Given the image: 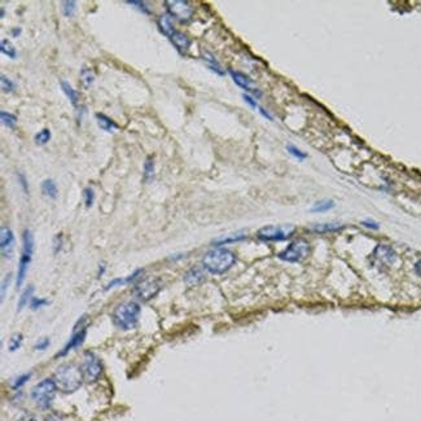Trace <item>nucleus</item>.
Segmentation results:
<instances>
[{
  "instance_id": "1",
  "label": "nucleus",
  "mask_w": 421,
  "mask_h": 421,
  "mask_svg": "<svg viewBox=\"0 0 421 421\" xmlns=\"http://www.w3.org/2000/svg\"><path fill=\"white\" fill-rule=\"evenodd\" d=\"M236 262V256L226 248L212 249L203 256V268L213 275H222L232 267Z\"/></svg>"
},
{
  "instance_id": "2",
  "label": "nucleus",
  "mask_w": 421,
  "mask_h": 421,
  "mask_svg": "<svg viewBox=\"0 0 421 421\" xmlns=\"http://www.w3.org/2000/svg\"><path fill=\"white\" fill-rule=\"evenodd\" d=\"M53 381L60 392L65 393V394H72L81 388L83 376H82L79 367L74 366V364H64L56 369Z\"/></svg>"
},
{
  "instance_id": "3",
  "label": "nucleus",
  "mask_w": 421,
  "mask_h": 421,
  "mask_svg": "<svg viewBox=\"0 0 421 421\" xmlns=\"http://www.w3.org/2000/svg\"><path fill=\"white\" fill-rule=\"evenodd\" d=\"M140 317V305L135 301H127L117 306L112 319L114 326L122 331H131L137 326Z\"/></svg>"
},
{
  "instance_id": "4",
  "label": "nucleus",
  "mask_w": 421,
  "mask_h": 421,
  "mask_svg": "<svg viewBox=\"0 0 421 421\" xmlns=\"http://www.w3.org/2000/svg\"><path fill=\"white\" fill-rule=\"evenodd\" d=\"M56 387L53 378H44L31 390V398L34 403L42 410H48L56 397Z\"/></svg>"
},
{
  "instance_id": "5",
  "label": "nucleus",
  "mask_w": 421,
  "mask_h": 421,
  "mask_svg": "<svg viewBox=\"0 0 421 421\" xmlns=\"http://www.w3.org/2000/svg\"><path fill=\"white\" fill-rule=\"evenodd\" d=\"M32 253H34V237H32V233L29 230H25L22 235V253H21L17 271V288L22 287L23 282H25L30 262H31L32 258Z\"/></svg>"
},
{
  "instance_id": "6",
  "label": "nucleus",
  "mask_w": 421,
  "mask_h": 421,
  "mask_svg": "<svg viewBox=\"0 0 421 421\" xmlns=\"http://www.w3.org/2000/svg\"><path fill=\"white\" fill-rule=\"evenodd\" d=\"M81 372L83 380L88 383H93L99 380L102 375V363L99 357H96L93 353H86L83 355L81 363Z\"/></svg>"
},
{
  "instance_id": "7",
  "label": "nucleus",
  "mask_w": 421,
  "mask_h": 421,
  "mask_svg": "<svg viewBox=\"0 0 421 421\" xmlns=\"http://www.w3.org/2000/svg\"><path fill=\"white\" fill-rule=\"evenodd\" d=\"M296 232L294 226H264L258 230L257 236L263 241H284Z\"/></svg>"
},
{
  "instance_id": "8",
  "label": "nucleus",
  "mask_w": 421,
  "mask_h": 421,
  "mask_svg": "<svg viewBox=\"0 0 421 421\" xmlns=\"http://www.w3.org/2000/svg\"><path fill=\"white\" fill-rule=\"evenodd\" d=\"M310 253V244L305 240H296L292 244L288 245L287 249L279 253V258L284 262H289V263H297L301 262L308 256Z\"/></svg>"
},
{
  "instance_id": "9",
  "label": "nucleus",
  "mask_w": 421,
  "mask_h": 421,
  "mask_svg": "<svg viewBox=\"0 0 421 421\" xmlns=\"http://www.w3.org/2000/svg\"><path fill=\"white\" fill-rule=\"evenodd\" d=\"M165 6L167 8V13L180 22H187L193 15V8L186 0H166Z\"/></svg>"
},
{
  "instance_id": "10",
  "label": "nucleus",
  "mask_w": 421,
  "mask_h": 421,
  "mask_svg": "<svg viewBox=\"0 0 421 421\" xmlns=\"http://www.w3.org/2000/svg\"><path fill=\"white\" fill-rule=\"evenodd\" d=\"M161 291V283L158 279H146L135 287V296L142 301H149L154 298Z\"/></svg>"
},
{
  "instance_id": "11",
  "label": "nucleus",
  "mask_w": 421,
  "mask_h": 421,
  "mask_svg": "<svg viewBox=\"0 0 421 421\" xmlns=\"http://www.w3.org/2000/svg\"><path fill=\"white\" fill-rule=\"evenodd\" d=\"M86 334H87V327H86V322H84V318H82L78 323H77L76 328H74L73 334L70 337V340L67 341V343L65 345V347L62 348L61 353H58L57 357H65L70 350L78 347L83 343L84 338H86Z\"/></svg>"
},
{
  "instance_id": "12",
  "label": "nucleus",
  "mask_w": 421,
  "mask_h": 421,
  "mask_svg": "<svg viewBox=\"0 0 421 421\" xmlns=\"http://www.w3.org/2000/svg\"><path fill=\"white\" fill-rule=\"evenodd\" d=\"M13 247H15V235L8 227H2L0 231V249L2 256L6 259H11L13 256Z\"/></svg>"
},
{
  "instance_id": "13",
  "label": "nucleus",
  "mask_w": 421,
  "mask_h": 421,
  "mask_svg": "<svg viewBox=\"0 0 421 421\" xmlns=\"http://www.w3.org/2000/svg\"><path fill=\"white\" fill-rule=\"evenodd\" d=\"M230 74L231 77H232V79L235 81V83L237 84L238 87L244 88L245 91H249V92H253L256 93L257 96H261L262 92L258 90V88L256 87V84H254V82L252 81V79L249 78L248 76H245L244 73H240V72H236V70H230Z\"/></svg>"
},
{
  "instance_id": "14",
  "label": "nucleus",
  "mask_w": 421,
  "mask_h": 421,
  "mask_svg": "<svg viewBox=\"0 0 421 421\" xmlns=\"http://www.w3.org/2000/svg\"><path fill=\"white\" fill-rule=\"evenodd\" d=\"M157 25L160 27V30L162 31V34H165L166 37H171L175 32L174 30V17H172L170 13H163L158 17Z\"/></svg>"
},
{
  "instance_id": "15",
  "label": "nucleus",
  "mask_w": 421,
  "mask_h": 421,
  "mask_svg": "<svg viewBox=\"0 0 421 421\" xmlns=\"http://www.w3.org/2000/svg\"><path fill=\"white\" fill-rule=\"evenodd\" d=\"M170 41H171V43L177 47L178 51H180V52H187L189 46H191V41H189L188 37H187L184 32L177 31V30H175L174 34L170 37Z\"/></svg>"
},
{
  "instance_id": "16",
  "label": "nucleus",
  "mask_w": 421,
  "mask_h": 421,
  "mask_svg": "<svg viewBox=\"0 0 421 421\" xmlns=\"http://www.w3.org/2000/svg\"><path fill=\"white\" fill-rule=\"evenodd\" d=\"M375 257L383 263H393L395 259V253L388 245H378L375 250Z\"/></svg>"
},
{
  "instance_id": "17",
  "label": "nucleus",
  "mask_w": 421,
  "mask_h": 421,
  "mask_svg": "<svg viewBox=\"0 0 421 421\" xmlns=\"http://www.w3.org/2000/svg\"><path fill=\"white\" fill-rule=\"evenodd\" d=\"M96 121H97V126L101 128L105 132H113V131L118 130V126L114 122L113 119L107 117L102 113H96Z\"/></svg>"
},
{
  "instance_id": "18",
  "label": "nucleus",
  "mask_w": 421,
  "mask_h": 421,
  "mask_svg": "<svg viewBox=\"0 0 421 421\" xmlns=\"http://www.w3.org/2000/svg\"><path fill=\"white\" fill-rule=\"evenodd\" d=\"M343 228L342 224L340 223H322V224H315L310 228L311 232L315 233H332V232H338Z\"/></svg>"
},
{
  "instance_id": "19",
  "label": "nucleus",
  "mask_w": 421,
  "mask_h": 421,
  "mask_svg": "<svg viewBox=\"0 0 421 421\" xmlns=\"http://www.w3.org/2000/svg\"><path fill=\"white\" fill-rule=\"evenodd\" d=\"M205 280V273L201 268H192L184 276V282L188 285H197Z\"/></svg>"
},
{
  "instance_id": "20",
  "label": "nucleus",
  "mask_w": 421,
  "mask_h": 421,
  "mask_svg": "<svg viewBox=\"0 0 421 421\" xmlns=\"http://www.w3.org/2000/svg\"><path fill=\"white\" fill-rule=\"evenodd\" d=\"M42 192H43V195L47 196V197L52 198V200H55L56 197H57V186H56L55 180L52 179H46L42 183Z\"/></svg>"
},
{
  "instance_id": "21",
  "label": "nucleus",
  "mask_w": 421,
  "mask_h": 421,
  "mask_svg": "<svg viewBox=\"0 0 421 421\" xmlns=\"http://www.w3.org/2000/svg\"><path fill=\"white\" fill-rule=\"evenodd\" d=\"M245 237H247V235H245L244 232H238V233H235V235L226 236V237H219V238H215L214 241H213V244L217 245V247H221V245L231 244V242H237V241H241V240H244Z\"/></svg>"
},
{
  "instance_id": "22",
  "label": "nucleus",
  "mask_w": 421,
  "mask_h": 421,
  "mask_svg": "<svg viewBox=\"0 0 421 421\" xmlns=\"http://www.w3.org/2000/svg\"><path fill=\"white\" fill-rule=\"evenodd\" d=\"M61 88L62 91H64L65 95L69 97L70 102L73 105H77L79 102V93L78 91L74 90L73 87H72V84L69 83V82L66 81H61Z\"/></svg>"
},
{
  "instance_id": "23",
  "label": "nucleus",
  "mask_w": 421,
  "mask_h": 421,
  "mask_svg": "<svg viewBox=\"0 0 421 421\" xmlns=\"http://www.w3.org/2000/svg\"><path fill=\"white\" fill-rule=\"evenodd\" d=\"M334 206H336V203H334L333 200H322V201L315 202L314 205L310 207V212L311 213H326V212H329L331 209H333Z\"/></svg>"
},
{
  "instance_id": "24",
  "label": "nucleus",
  "mask_w": 421,
  "mask_h": 421,
  "mask_svg": "<svg viewBox=\"0 0 421 421\" xmlns=\"http://www.w3.org/2000/svg\"><path fill=\"white\" fill-rule=\"evenodd\" d=\"M0 51H2L3 55L12 58V60H15V58L17 57V52H16L15 46H13V44L11 43V41H8V39H3V41H2V43H0Z\"/></svg>"
},
{
  "instance_id": "25",
  "label": "nucleus",
  "mask_w": 421,
  "mask_h": 421,
  "mask_svg": "<svg viewBox=\"0 0 421 421\" xmlns=\"http://www.w3.org/2000/svg\"><path fill=\"white\" fill-rule=\"evenodd\" d=\"M32 293H34V287H32V285H29V287L23 291V293L21 294L20 301H18V307H17L18 311L22 310V308L25 307V306H26L30 301H31Z\"/></svg>"
},
{
  "instance_id": "26",
  "label": "nucleus",
  "mask_w": 421,
  "mask_h": 421,
  "mask_svg": "<svg viewBox=\"0 0 421 421\" xmlns=\"http://www.w3.org/2000/svg\"><path fill=\"white\" fill-rule=\"evenodd\" d=\"M154 177V162L153 158L148 157L144 162V179L146 182H149V180L153 179Z\"/></svg>"
},
{
  "instance_id": "27",
  "label": "nucleus",
  "mask_w": 421,
  "mask_h": 421,
  "mask_svg": "<svg viewBox=\"0 0 421 421\" xmlns=\"http://www.w3.org/2000/svg\"><path fill=\"white\" fill-rule=\"evenodd\" d=\"M81 79H82V83H83V87L88 88L91 84L93 83V79H95V77H93L92 72H91L90 69H87V67H83V69L81 70Z\"/></svg>"
},
{
  "instance_id": "28",
  "label": "nucleus",
  "mask_w": 421,
  "mask_h": 421,
  "mask_svg": "<svg viewBox=\"0 0 421 421\" xmlns=\"http://www.w3.org/2000/svg\"><path fill=\"white\" fill-rule=\"evenodd\" d=\"M0 117H2V121H3V123L7 127L13 128L16 126V123H17V117H16L15 114L8 113V112L6 111L0 112Z\"/></svg>"
},
{
  "instance_id": "29",
  "label": "nucleus",
  "mask_w": 421,
  "mask_h": 421,
  "mask_svg": "<svg viewBox=\"0 0 421 421\" xmlns=\"http://www.w3.org/2000/svg\"><path fill=\"white\" fill-rule=\"evenodd\" d=\"M50 139L51 131L48 130V128H43V130H41L38 134L35 135V143H37L38 146H44V144H47V143L50 142Z\"/></svg>"
},
{
  "instance_id": "30",
  "label": "nucleus",
  "mask_w": 421,
  "mask_h": 421,
  "mask_svg": "<svg viewBox=\"0 0 421 421\" xmlns=\"http://www.w3.org/2000/svg\"><path fill=\"white\" fill-rule=\"evenodd\" d=\"M203 57H205V61H207V64H209L210 69L214 70L215 73H218L219 76H223V74H224V70H222L221 65L218 64V61H217V60H215V58L213 57L212 55H210V53L206 52V53H205V56H203Z\"/></svg>"
},
{
  "instance_id": "31",
  "label": "nucleus",
  "mask_w": 421,
  "mask_h": 421,
  "mask_svg": "<svg viewBox=\"0 0 421 421\" xmlns=\"http://www.w3.org/2000/svg\"><path fill=\"white\" fill-rule=\"evenodd\" d=\"M77 9V3L73 2V0H69V2H64L62 3V13L66 17H70V16L74 15V12Z\"/></svg>"
},
{
  "instance_id": "32",
  "label": "nucleus",
  "mask_w": 421,
  "mask_h": 421,
  "mask_svg": "<svg viewBox=\"0 0 421 421\" xmlns=\"http://www.w3.org/2000/svg\"><path fill=\"white\" fill-rule=\"evenodd\" d=\"M83 198H84V205L87 207H91L93 205V201H95V192L91 187H87V188L83 191Z\"/></svg>"
},
{
  "instance_id": "33",
  "label": "nucleus",
  "mask_w": 421,
  "mask_h": 421,
  "mask_svg": "<svg viewBox=\"0 0 421 421\" xmlns=\"http://www.w3.org/2000/svg\"><path fill=\"white\" fill-rule=\"evenodd\" d=\"M287 151H288V153L292 154V156L296 157L297 160H305V158L307 157V154H306L305 152H302L301 149L297 148V147L292 146V144L291 146H287Z\"/></svg>"
},
{
  "instance_id": "34",
  "label": "nucleus",
  "mask_w": 421,
  "mask_h": 421,
  "mask_svg": "<svg viewBox=\"0 0 421 421\" xmlns=\"http://www.w3.org/2000/svg\"><path fill=\"white\" fill-rule=\"evenodd\" d=\"M0 83H2V90H3V92H12V91L15 90V83L9 78H7L6 76L0 77Z\"/></svg>"
},
{
  "instance_id": "35",
  "label": "nucleus",
  "mask_w": 421,
  "mask_h": 421,
  "mask_svg": "<svg viewBox=\"0 0 421 421\" xmlns=\"http://www.w3.org/2000/svg\"><path fill=\"white\" fill-rule=\"evenodd\" d=\"M30 377H31V373H25V375L18 376V377L13 381L12 387H13V389H20V388H22L23 385L30 380Z\"/></svg>"
},
{
  "instance_id": "36",
  "label": "nucleus",
  "mask_w": 421,
  "mask_h": 421,
  "mask_svg": "<svg viewBox=\"0 0 421 421\" xmlns=\"http://www.w3.org/2000/svg\"><path fill=\"white\" fill-rule=\"evenodd\" d=\"M21 343H22V336L20 333L12 336L11 341H9V352H16L17 348H20Z\"/></svg>"
},
{
  "instance_id": "37",
  "label": "nucleus",
  "mask_w": 421,
  "mask_h": 421,
  "mask_svg": "<svg viewBox=\"0 0 421 421\" xmlns=\"http://www.w3.org/2000/svg\"><path fill=\"white\" fill-rule=\"evenodd\" d=\"M127 4H130V6H134L135 8H137L139 11H142L143 13H146V15H151V11H149V8L146 6V3H144V2H139V0H128Z\"/></svg>"
},
{
  "instance_id": "38",
  "label": "nucleus",
  "mask_w": 421,
  "mask_h": 421,
  "mask_svg": "<svg viewBox=\"0 0 421 421\" xmlns=\"http://www.w3.org/2000/svg\"><path fill=\"white\" fill-rule=\"evenodd\" d=\"M48 305V299L46 298H32L31 301H30V307H31V310H39L41 307H43V306Z\"/></svg>"
},
{
  "instance_id": "39",
  "label": "nucleus",
  "mask_w": 421,
  "mask_h": 421,
  "mask_svg": "<svg viewBox=\"0 0 421 421\" xmlns=\"http://www.w3.org/2000/svg\"><path fill=\"white\" fill-rule=\"evenodd\" d=\"M123 284H126V277H117V279H113L112 282L108 283L107 287H105V291H109V289H113V288Z\"/></svg>"
},
{
  "instance_id": "40",
  "label": "nucleus",
  "mask_w": 421,
  "mask_h": 421,
  "mask_svg": "<svg viewBox=\"0 0 421 421\" xmlns=\"http://www.w3.org/2000/svg\"><path fill=\"white\" fill-rule=\"evenodd\" d=\"M50 346V340L48 338H42V340H39L38 342L35 343V350H38V352H44L47 347Z\"/></svg>"
},
{
  "instance_id": "41",
  "label": "nucleus",
  "mask_w": 421,
  "mask_h": 421,
  "mask_svg": "<svg viewBox=\"0 0 421 421\" xmlns=\"http://www.w3.org/2000/svg\"><path fill=\"white\" fill-rule=\"evenodd\" d=\"M17 179H18V182H20V186L22 187V191L25 192L26 195H29V186H27V180H26V178H25V175L18 172Z\"/></svg>"
},
{
  "instance_id": "42",
  "label": "nucleus",
  "mask_w": 421,
  "mask_h": 421,
  "mask_svg": "<svg viewBox=\"0 0 421 421\" xmlns=\"http://www.w3.org/2000/svg\"><path fill=\"white\" fill-rule=\"evenodd\" d=\"M11 277H12V273H8V275H6V277H4L3 283H2V299H4V296H6V291L9 287Z\"/></svg>"
},
{
  "instance_id": "43",
  "label": "nucleus",
  "mask_w": 421,
  "mask_h": 421,
  "mask_svg": "<svg viewBox=\"0 0 421 421\" xmlns=\"http://www.w3.org/2000/svg\"><path fill=\"white\" fill-rule=\"evenodd\" d=\"M362 224H363L366 228H369V230H378V223L375 221H372V219H366V221L362 222Z\"/></svg>"
},
{
  "instance_id": "44",
  "label": "nucleus",
  "mask_w": 421,
  "mask_h": 421,
  "mask_svg": "<svg viewBox=\"0 0 421 421\" xmlns=\"http://www.w3.org/2000/svg\"><path fill=\"white\" fill-rule=\"evenodd\" d=\"M62 247V236L58 235L55 237V242H53V248H55V253L60 252Z\"/></svg>"
},
{
  "instance_id": "45",
  "label": "nucleus",
  "mask_w": 421,
  "mask_h": 421,
  "mask_svg": "<svg viewBox=\"0 0 421 421\" xmlns=\"http://www.w3.org/2000/svg\"><path fill=\"white\" fill-rule=\"evenodd\" d=\"M242 97H244L245 101H247L248 104H249L252 108H254V109H256V108H258V104H257V101L254 99H253L252 96H249V95H247V93H244V95H242Z\"/></svg>"
},
{
  "instance_id": "46",
  "label": "nucleus",
  "mask_w": 421,
  "mask_h": 421,
  "mask_svg": "<svg viewBox=\"0 0 421 421\" xmlns=\"http://www.w3.org/2000/svg\"><path fill=\"white\" fill-rule=\"evenodd\" d=\"M17 421H38V420H37V417H35V416L29 415V413H27V415L21 416V417L18 418Z\"/></svg>"
},
{
  "instance_id": "47",
  "label": "nucleus",
  "mask_w": 421,
  "mask_h": 421,
  "mask_svg": "<svg viewBox=\"0 0 421 421\" xmlns=\"http://www.w3.org/2000/svg\"><path fill=\"white\" fill-rule=\"evenodd\" d=\"M259 112H261V114H262V116H263V117H266V118H267V119H270V121H272V119H273V118H272V116H271V114H270V113H268V112H267V111H264L263 108H259Z\"/></svg>"
},
{
  "instance_id": "48",
  "label": "nucleus",
  "mask_w": 421,
  "mask_h": 421,
  "mask_svg": "<svg viewBox=\"0 0 421 421\" xmlns=\"http://www.w3.org/2000/svg\"><path fill=\"white\" fill-rule=\"evenodd\" d=\"M415 272L417 273L418 276H421V259L418 262H416V264H415Z\"/></svg>"
},
{
  "instance_id": "49",
  "label": "nucleus",
  "mask_w": 421,
  "mask_h": 421,
  "mask_svg": "<svg viewBox=\"0 0 421 421\" xmlns=\"http://www.w3.org/2000/svg\"><path fill=\"white\" fill-rule=\"evenodd\" d=\"M46 421H61V418H58V416L51 415L48 417H46Z\"/></svg>"
},
{
  "instance_id": "50",
  "label": "nucleus",
  "mask_w": 421,
  "mask_h": 421,
  "mask_svg": "<svg viewBox=\"0 0 421 421\" xmlns=\"http://www.w3.org/2000/svg\"><path fill=\"white\" fill-rule=\"evenodd\" d=\"M11 34H12V35H13V37H18V35H20V34H21V29H20V27H16V29H13V30H12V31H11Z\"/></svg>"
},
{
  "instance_id": "51",
  "label": "nucleus",
  "mask_w": 421,
  "mask_h": 421,
  "mask_svg": "<svg viewBox=\"0 0 421 421\" xmlns=\"http://www.w3.org/2000/svg\"><path fill=\"white\" fill-rule=\"evenodd\" d=\"M104 271H105V266L104 264H101V266L99 267V276H101L102 273H104Z\"/></svg>"
},
{
  "instance_id": "52",
  "label": "nucleus",
  "mask_w": 421,
  "mask_h": 421,
  "mask_svg": "<svg viewBox=\"0 0 421 421\" xmlns=\"http://www.w3.org/2000/svg\"><path fill=\"white\" fill-rule=\"evenodd\" d=\"M0 17H2V18L6 17V9H4V8H2V11H0Z\"/></svg>"
}]
</instances>
